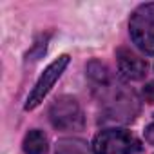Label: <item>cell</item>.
<instances>
[{
  "label": "cell",
  "instance_id": "52a82bcc",
  "mask_svg": "<svg viewBox=\"0 0 154 154\" xmlns=\"http://www.w3.org/2000/svg\"><path fill=\"white\" fill-rule=\"evenodd\" d=\"M87 74L98 84H109V78H111L107 65L102 63L100 60H91L87 63Z\"/></svg>",
  "mask_w": 154,
  "mask_h": 154
},
{
  "label": "cell",
  "instance_id": "ba28073f",
  "mask_svg": "<svg viewBox=\"0 0 154 154\" xmlns=\"http://www.w3.org/2000/svg\"><path fill=\"white\" fill-rule=\"evenodd\" d=\"M56 154H89L87 145L80 140H60L56 145Z\"/></svg>",
  "mask_w": 154,
  "mask_h": 154
},
{
  "label": "cell",
  "instance_id": "7a4b0ae2",
  "mask_svg": "<svg viewBox=\"0 0 154 154\" xmlns=\"http://www.w3.org/2000/svg\"><path fill=\"white\" fill-rule=\"evenodd\" d=\"M69 62H71V56H69V54H62V56H58L56 60H53V62L44 69V72L38 76V80H36L33 91H31L29 96H27V102H26V105H24L26 111H33L35 107H38V105L45 100V96L51 93V89H53L54 84L58 82V78L62 76V72L67 69Z\"/></svg>",
  "mask_w": 154,
  "mask_h": 154
},
{
  "label": "cell",
  "instance_id": "6da1fadb",
  "mask_svg": "<svg viewBox=\"0 0 154 154\" xmlns=\"http://www.w3.org/2000/svg\"><path fill=\"white\" fill-rule=\"evenodd\" d=\"M129 35L145 54H154V4L138 6L129 20Z\"/></svg>",
  "mask_w": 154,
  "mask_h": 154
},
{
  "label": "cell",
  "instance_id": "8992f818",
  "mask_svg": "<svg viewBox=\"0 0 154 154\" xmlns=\"http://www.w3.org/2000/svg\"><path fill=\"white\" fill-rule=\"evenodd\" d=\"M22 149H24L26 154H45L47 149H49L47 136L42 131L33 129L26 134V138L22 141Z\"/></svg>",
  "mask_w": 154,
  "mask_h": 154
},
{
  "label": "cell",
  "instance_id": "5b68a950",
  "mask_svg": "<svg viewBox=\"0 0 154 154\" xmlns=\"http://www.w3.org/2000/svg\"><path fill=\"white\" fill-rule=\"evenodd\" d=\"M116 62H118V71L127 80H141L147 74V62L138 54H134L131 49L120 47L116 51Z\"/></svg>",
  "mask_w": 154,
  "mask_h": 154
},
{
  "label": "cell",
  "instance_id": "30bf717a",
  "mask_svg": "<svg viewBox=\"0 0 154 154\" xmlns=\"http://www.w3.org/2000/svg\"><path fill=\"white\" fill-rule=\"evenodd\" d=\"M143 138H145V141H147L149 145H154V122H150V123L145 127Z\"/></svg>",
  "mask_w": 154,
  "mask_h": 154
},
{
  "label": "cell",
  "instance_id": "9c48e42d",
  "mask_svg": "<svg viewBox=\"0 0 154 154\" xmlns=\"http://www.w3.org/2000/svg\"><path fill=\"white\" fill-rule=\"evenodd\" d=\"M45 42H47V38H45L44 42H36V44H35V47L27 53V60H29V58H31V60H38V58L45 53V47H47V44H45Z\"/></svg>",
  "mask_w": 154,
  "mask_h": 154
},
{
  "label": "cell",
  "instance_id": "277c9868",
  "mask_svg": "<svg viewBox=\"0 0 154 154\" xmlns=\"http://www.w3.org/2000/svg\"><path fill=\"white\" fill-rule=\"evenodd\" d=\"M134 138L123 129H105L100 131L93 140L94 154H131L134 150Z\"/></svg>",
  "mask_w": 154,
  "mask_h": 154
},
{
  "label": "cell",
  "instance_id": "3957f363",
  "mask_svg": "<svg viewBox=\"0 0 154 154\" xmlns=\"http://www.w3.org/2000/svg\"><path fill=\"white\" fill-rule=\"evenodd\" d=\"M49 118L60 131H82L85 123L82 107L72 96L56 98L49 107Z\"/></svg>",
  "mask_w": 154,
  "mask_h": 154
}]
</instances>
